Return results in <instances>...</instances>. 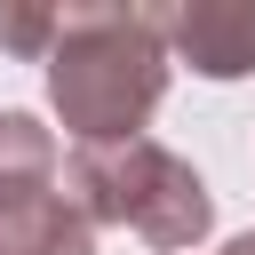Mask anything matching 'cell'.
I'll list each match as a JSON object with an SVG mask.
<instances>
[{
    "label": "cell",
    "instance_id": "1",
    "mask_svg": "<svg viewBox=\"0 0 255 255\" xmlns=\"http://www.w3.org/2000/svg\"><path fill=\"white\" fill-rule=\"evenodd\" d=\"M167 96L159 8H56L48 104L80 143H128Z\"/></svg>",
    "mask_w": 255,
    "mask_h": 255
},
{
    "label": "cell",
    "instance_id": "2",
    "mask_svg": "<svg viewBox=\"0 0 255 255\" xmlns=\"http://www.w3.org/2000/svg\"><path fill=\"white\" fill-rule=\"evenodd\" d=\"M64 183H72V207L88 223H120L135 231L143 247L159 255H183L215 231V199L199 183V167L151 135H128V143H80L64 159Z\"/></svg>",
    "mask_w": 255,
    "mask_h": 255
},
{
    "label": "cell",
    "instance_id": "3",
    "mask_svg": "<svg viewBox=\"0 0 255 255\" xmlns=\"http://www.w3.org/2000/svg\"><path fill=\"white\" fill-rule=\"evenodd\" d=\"M159 40H167L199 80H247V72H255V8H247V0L159 8Z\"/></svg>",
    "mask_w": 255,
    "mask_h": 255
},
{
    "label": "cell",
    "instance_id": "4",
    "mask_svg": "<svg viewBox=\"0 0 255 255\" xmlns=\"http://www.w3.org/2000/svg\"><path fill=\"white\" fill-rule=\"evenodd\" d=\"M0 255H96V223L56 183H8L0 191Z\"/></svg>",
    "mask_w": 255,
    "mask_h": 255
},
{
    "label": "cell",
    "instance_id": "5",
    "mask_svg": "<svg viewBox=\"0 0 255 255\" xmlns=\"http://www.w3.org/2000/svg\"><path fill=\"white\" fill-rule=\"evenodd\" d=\"M64 159H56V135L32 120V112H0V191L8 183H56Z\"/></svg>",
    "mask_w": 255,
    "mask_h": 255
},
{
    "label": "cell",
    "instance_id": "6",
    "mask_svg": "<svg viewBox=\"0 0 255 255\" xmlns=\"http://www.w3.org/2000/svg\"><path fill=\"white\" fill-rule=\"evenodd\" d=\"M0 48L48 64V48H56V8H0Z\"/></svg>",
    "mask_w": 255,
    "mask_h": 255
},
{
    "label": "cell",
    "instance_id": "7",
    "mask_svg": "<svg viewBox=\"0 0 255 255\" xmlns=\"http://www.w3.org/2000/svg\"><path fill=\"white\" fill-rule=\"evenodd\" d=\"M231 255H255V231H247V239H231Z\"/></svg>",
    "mask_w": 255,
    "mask_h": 255
},
{
    "label": "cell",
    "instance_id": "8",
    "mask_svg": "<svg viewBox=\"0 0 255 255\" xmlns=\"http://www.w3.org/2000/svg\"><path fill=\"white\" fill-rule=\"evenodd\" d=\"M223 255H231V247H223Z\"/></svg>",
    "mask_w": 255,
    "mask_h": 255
}]
</instances>
